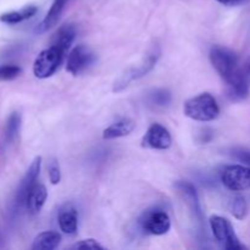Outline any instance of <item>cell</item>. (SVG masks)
Masks as SVG:
<instances>
[{
  "instance_id": "cell-13",
  "label": "cell",
  "mask_w": 250,
  "mask_h": 250,
  "mask_svg": "<svg viewBox=\"0 0 250 250\" xmlns=\"http://www.w3.org/2000/svg\"><path fill=\"white\" fill-rule=\"evenodd\" d=\"M48 198V192H46L45 186L41 183H36L31 190L28 192L26 198V204L24 207L29 211V214L36 215L42 210L43 205L45 204V200Z\"/></svg>"
},
{
  "instance_id": "cell-3",
  "label": "cell",
  "mask_w": 250,
  "mask_h": 250,
  "mask_svg": "<svg viewBox=\"0 0 250 250\" xmlns=\"http://www.w3.org/2000/svg\"><path fill=\"white\" fill-rule=\"evenodd\" d=\"M66 51L51 44L39 53L33 63V73L37 78H48L58 71L65 59Z\"/></svg>"
},
{
  "instance_id": "cell-7",
  "label": "cell",
  "mask_w": 250,
  "mask_h": 250,
  "mask_svg": "<svg viewBox=\"0 0 250 250\" xmlns=\"http://www.w3.org/2000/svg\"><path fill=\"white\" fill-rule=\"evenodd\" d=\"M95 61V54L93 53L92 49L87 45L75 46L70 51L66 61V70L73 76H77L80 73L84 72L90 65Z\"/></svg>"
},
{
  "instance_id": "cell-21",
  "label": "cell",
  "mask_w": 250,
  "mask_h": 250,
  "mask_svg": "<svg viewBox=\"0 0 250 250\" xmlns=\"http://www.w3.org/2000/svg\"><path fill=\"white\" fill-rule=\"evenodd\" d=\"M231 212L236 219L243 220L246 219L248 214V205H247L246 199L242 195H237L231 202Z\"/></svg>"
},
{
  "instance_id": "cell-16",
  "label": "cell",
  "mask_w": 250,
  "mask_h": 250,
  "mask_svg": "<svg viewBox=\"0 0 250 250\" xmlns=\"http://www.w3.org/2000/svg\"><path fill=\"white\" fill-rule=\"evenodd\" d=\"M38 9L34 5H28L20 10H14V11H7L0 15V22L6 24H17L20 22H23L26 20L31 19L37 14Z\"/></svg>"
},
{
  "instance_id": "cell-11",
  "label": "cell",
  "mask_w": 250,
  "mask_h": 250,
  "mask_svg": "<svg viewBox=\"0 0 250 250\" xmlns=\"http://www.w3.org/2000/svg\"><path fill=\"white\" fill-rule=\"evenodd\" d=\"M250 92V55L239 66L234 82L229 85V95L234 99H244Z\"/></svg>"
},
{
  "instance_id": "cell-18",
  "label": "cell",
  "mask_w": 250,
  "mask_h": 250,
  "mask_svg": "<svg viewBox=\"0 0 250 250\" xmlns=\"http://www.w3.org/2000/svg\"><path fill=\"white\" fill-rule=\"evenodd\" d=\"M59 227L61 231L66 234L76 233L78 227V216L77 211L72 207H66L59 214L58 217Z\"/></svg>"
},
{
  "instance_id": "cell-20",
  "label": "cell",
  "mask_w": 250,
  "mask_h": 250,
  "mask_svg": "<svg viewBox=\"0 0 250 250\" xmlns=\"http://www.w3.org/2000/svg\"><path fill=\"white\" fill-rule=\"evenodd\" d=\"M20 128H21V115L19 112H12L7 117L6 125H5V141L12 142L19 134Z\"/></svg>"
},
{
  "instance_id": "cell-22",
  "label": "cell",
  "mask_w": 250,
  "mask_h": 250,
  "mask_svg": "<svg viewBox=\"0 0 250 250\" xmlns=\"http://www.w3.org/2000/svg\"><path fill=\"white\" fill-rule=\"evenodd\" d=\"M22 70L17 65L0 66V81H11L21 75Z\"/></svg>"
},
{
  "instance_id": "cell-27",
  "label": "cell",
  "mask_w": 250,
  "mask_h": 250,
  "mask_svg": "<svg viewBox=\"0 0 250 250\" xmlns=\"http://www.w3.org/2000/svg\"><path fill=\"white\" fill-rule=\"evenodd\" d=\"M220 4L226 5V6H234V5H238L241 2H243L244 0H217Z\"/></svg>"
},
{
  "instance_id": "cell-24",
  "label": "cell",
  "mask_w": 250,
  "mask_h": 250,
  "mask_svg": "<svg viewBox=\"0 0 250 250\" xmlns=\"http://www.w3.org/2000/svg\"><path fill=\"white\" fill-rule=\"evenodd\" d=\"M229 151V154L232 156V158L250 166V148L236 146V148H231Z\"/></svg>"
},
{
  "instance_id": "cell-14",
  "label": "cell",
  "mask_w": 250,
  "mask_h": 250,
  "mask_svg": "<svg viewBox=\"0 0 250 250\" xmlns=\"http://www.w3.org/2000/svg\"><path fill=\"white\" fill-rule=\"evenodd\" d=\"M136 127L134 121L129 119H122L120 121L114 122L110 125L107 128L104 129L103 132V138L104 139H115L120 138V137L128 136Z\"/></svg>"
},
{
  "instance_id": "cell-9",
  "label": "cell",
  "mask_w": 250,
  "mask_h": 250,
  "mask_svg": "<svg viewBox=\"0 0 250 250\" xmlns=\"http://www.w3.org/2000/svg\"><path fill=\"white\" fill-rule=\"evenodd\" d=\"M41 166H42V158L37 156L32 164L29 165L28 170L24 173L23 178L20 182L19 187H17L16 194H15V207L21 208L26 204V198L31 188L33 187L38 180L39 172H41Z\"/></svg>"
},
{
  "instance_id": "cell-15",
  "label": "cell",
  "mask_w": 250,
  "mask_h": 250,
  "mask_svg": "<svg viewBox=\"0 0 250 250\" xmlns=\"http://www.w3.org/2000/svg\"><path fill=\"white\" fill-rule=\"evenodd\" d=\"M68 0H54L50 9H49L48 14H46V16L44 17L42 23L39 24L38 28H37V32H45L48 31L49 28H51L53 26H55Z\"/></svg>"
},
{
  "instance_id": "cell-5",
  "label": "cell",
  "mask_w": 250,
  "mask_h": 250,
  "mask_svg": "<svg viewBox=\"0 0 250 250\" xmlns=\"http://www.w3.org/2000/svg\"><path fill=\"white\" fill-rule=\"evenodd\" d=\"M159 58H160V49H159V46H153L148 55L146 56V59L138 66L129 68L115 82L114 92H120V90L125 89L129 84V82L146 76L155 66Z\"/></svg>"
},
{
  "instance_id": "cell-2",
  "label": "cell",
  "mask_w": 250,
  "mask_h": 250,
  "mask_svg": "<svg viewBox=\"0 0 250 250\" xmlns=\"http://www.w3.org/2000/svg\"><path fill=\"white\" fill-rule=\"evenodd\" d=\"M210 61L215 70L229 85L234 82L238 73L239 59L234 51L224 46H214L210 50Z\"/></svg>"
},
{
  "instance_id": "cell-25",
  "label": "cell",
  "mask_w": 250,
  "mask_h": 250,
  "mask_svg": "<svg viewBox=\"0 0 250 250\" xmlns=\"http://www.w3.org/2000/svg\"><path fill=\"white\" fill-rule=\"evenodd\" d=\"M49 180H50L51 185H58L61 180L60 165L56 159H51V161L49 163Z\"/></svg>"
},
{
  "instance_id": "cell-8",
  "label": "cell",
  "mask_w": 250,
  "mask_h": 250,
  "mask_svg": "<svg viewBox=\"0 0 250 250\" xmlns=\"http://www.w3.org/2000/svg\"><path fill=\"white\" fill-rule=\"evenodd\" d=\"M141 225L146 233L163 236L170 229L171 220L164 210L153 209L144 212L141 219Z\"/></svg>"
},
{
  "instance_id": "cell-23",
  "label": "cell",
  "mask_w": 250,
  "mask_h": 250,
  "mask_svg": "<svg viewBox=\"0 0 250 250\" xmlns=\"http://www.w3.org/2000/svg\"><path fill=\"white\" fill-rule=\"evenodd\" d=\"M150 102L156 106H166L171 102V94L165 89H156L150 94Z\"/></svg>"
},
{
  "instance_id": "cell-26",
  "label": "cell",
  "mask_w": 250,
  "mask_h": 250,
  "mask_svg": "<svg viewBox=\"0 0 250 250\" xmlns=\"http://www.w3.org/2000/svg\"><path fill=\"white\" fill-rule=\"evenodd\" d=\"M71 249H89V250H103L102 246H100L99 243H98L97 241H94V239H84V241H81L78 242V243L73 244L72 248Z\"/></svg>"
},
{
  "instance_id": "cell-10",
  "label": "cell",
  "mask_w": 250,
  "mask_h": 250,
  "mask_svg": "<svg viewBox=\"0 0 250 250\" xmlns=\"http://www.w3.org/2000/svg\"><path fill=\"white\" fill-rule=\"evenodd\" d=\"M142 143H143V146L158 149V150H165L171 146L172 138L163 125L151 124L146 131V136L143 137Z\"/></svg>"
},
{
  "instance_id": "cell-17",
  "label": "cell",
  "mask_w": 250,
  "mask_h": 250,
  "mask_svg": "<svg viewBox=\"0 0 250 250\" xmlns=\"http://www.w3.org/2000/svg\"><path fill=\"white\" fill-rule=\"evenodd\" d=\"M76 37V28L73 24H63L62 27L56 31V33L53 36L51 39V44L56 45L58 48L62 49L63 51L67 53V50L70 49L71 44L75 41Z\"/></svg>"
},
{
  "instance_id": "cell-6",
  "label": "cell",
  "mask_w": 250,
  "mask_h": 250,
  "mask_svg": "<svg viewBox=\"0 0 250 250\" xmlns=\"http://www.w3.org/2000/svg\"><path fill=\"white\" fill-rule=\"evenodd\" d=\"M221 182L232 192L250 189V166H227L221 173Z\"/></svg>"
},
{
  "instance_id": "cell-1",
  "label": "cell",
  "mask_w": 250,
  "mask_h": 250,
  "mask_svg": "<svg viewBox=\"0 0 250 250\" xmlns=\"http://www.w3.org/2000/svg\"><path fill=\"white\" fill-rule=\"evenodd\" d=\"M183 112L186 116L194 121L208 122L217 119L220 114V107L216 99L211 94L202 93L185 103Z\"/></svg>"
},
{
  "instance_id": "cell-12",
  "label": "cell",
  "mask_w": 250,
  "mask_h": 250,
  "mask_svg": "<svg viewBox=\"0 0 250 250\" xmlns=\"http://www.w3.org/2000/svg\"><path fill=\"white\" fill-rule=\"evenodd\" d=\"M176 188L178 189V192L182 194L183 199H185L186 204L189 208L190 212L194 216L195 221H198L199 224L203 222V212L202 208H200L199 198H198L197 190H195L194 186L189 182H178L176 185Z\"/></svg>"
},
{
  "instance_id": "cell-4",
  "label": "cell",
  "mask_w": 250,
  "mask_h": 250,
  "mask_svg": "<svg viewBox=\"0 0 250 250\" xmlns=\"http://www.w3.org/2000/svg\"><path fill=\"white\" fill-rule=\"evenodd\" d=\"M210 227H211L212 234L220 247L226 250H241L244 249L243 244L239 242L233 227L229 224V220L221 216L210 217Z\"/></svg>"
},
{
  "instance_id": "cell-19",
  "label": "cell",
  "mask_w": 250,
  "mask_h": 250,
  "mask_svg": "<svg viewBox=\"0 0 250 250\" xmlns=\"http://www.w3.org/2000/svg\"><path fill=\"white\" fill-rule=\"evenodd\" d=\"M61 242L60 233L55 231H45L34 238L31 248L33 250H53L58 248Z\"/></svg>"
}]
</instances>
